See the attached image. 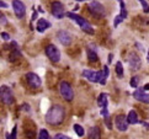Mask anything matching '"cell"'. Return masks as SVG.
Wrapping results in <instances>:
<instances>
[{"label": "cell", "instance_id": "obj_35", "mask_svg": "<svg viewBox=\"0 0 149 139\" xmlns=\"http://www.w3.org/2000/svg\"><path fill=\"white\" fill-rule=\"evenodd\" d=\"M112 58H113V56H112V54H110V56H109V63L112 62Z\"/></svg>", "mask_w": 149, "mask_h": 139}, {"label": "cell", "instance_id": "obj_27", "mask_svg": "<svg viewBox=\"0 0 149 139\" xmlns=\"http://www.w3.org/2000/svg\"><path fill=\"white\" fill-rule=\"evenodd\" d=\"M122 21H123V19H122L120 15H117L116 17H115V20H113V26H115V27H117V26H118L122 22Z\"/></svg>", "mask_w": 149, "mask_h": 139}, {"label": "cell", "instance_id": "obj_24", "mask_svg": "<svg viewBox=\"0 0 149 139\" xmlns=\"http://www.w3.org/2000/svg\"><path fill=\"white\" fill-rule=\"evenodd\" d=\"M38 139H51V137H49V133L47 132L46 129H41V131H40Z\"/></svg>", "mask_w": 149, "mask_h": 139}, {"label": "cell", "instance_id": "obj_4", "mask_svg": "<svg viewBox=\"0 0 149 139\" xmlns=\"http://www.w3.org/2000/svg\"><path fill=\"white\" fill-rule=\"evenodd\" d=\"M88 6H89L90 13H91L94 16H96V17H104V16L106 15L104 5L100 1H90L88 4Z\"/></svg>", "mask_w": 149, "mask_h": 139}, {"label": "cell", "instance_id": "obj_40", "mask_svg": "<svg viewBox=\"0 0 149 139\" xmlns=\"http://www.w3.org/2000/svg\"><path fill=\"white\" fill-rule=\"evenodd\" d=\"M6 139H11V137H10V136L8 134V133H6Z\"/></svg>", "mask_w": 149, "mask_h": 139}, {"label": "cell", "instance_id": "obj_33", "mask_svg": "<svg viewBox=\"0 0 149 139\" xmlns=\"http://www.w3.org/2000/svg\"><path fill=\"white\" fill-rule=\"evenodd\" d=\"M0 6H1L3 9H5V8H8V6H9V4H6L5 1H0Z\"/></svg>", "mask_w": 149, "mask_h": 139}, {"label": "cell", "instance_id": "obj_28", "mask_svg": "<svg viewBox=\"0 0 149 139\" xmlns=\"http://www.w3.org/2000/svg\"><path fill=\"white\" fill-rule=\"evenodd\" d=\"M53 139H72V138L65 136V134H61V133H58V134L54 136V138H53Z\"/></svg>", "mask_w": 149, "mask_h": 139}, {"label": "cell", "instance_id": "obj_5", "mask_svg": "<svg viewBox=\"0 0 149 139\" xmlns=\"http://www.w3.org/2000/svg\"><path fill=\"white\" fill-rule=\"evenodd\" d=\"M59 91L62 97L64 99L65 101H72L74 99V91L70 86V84L67 83V81H62L59 84Z\"/></svg>", "mask_w": 149, "mask_h": 139}, {"label": "cell", "instance_id": "obj_26", "mask_svg": "<svg viewBox=\"0 0 149 139\" xmlns=\"http://www.w3.org/2000/svg\"><path fill=\"white\" fill-rule=\"evenodd\" d=\"M141 5H142V8H143V11H144L146 14H148L149 13V4L147 3V1H144V0H141Z\"/></svg>", "mask_w": 149, "mask_h": 139}, {"label": "cell", "instance_id": "obj_20", "mask_svg": "<svg viewBox=\"0 0 149 139\" xmlns=\"http://www.w3.org/2000/svg\"><path fill=\"white\" fill-rule=\"evenodd\" d=\"M86 54H88V58H89L90 62H96L97 60V53H96V51L88 48V49H86Z\"/></svg>", "mask_w": 149, "mask_h": 139}, {"label": "cell", "instance_id": "obj_3", "mask_svg": "<svg viewBox=\"0 0 149 139\" xmlns=\"http://www.w3.org/2000/svg\"><path fill=\"white\" fill-rule=\"evenodd\" d=\"M0 97H1V102L5 105H13L15 102V97L13 94V90L6 85H3L1 90H0Z\"/></svg>", "mask_w": 149, "mask_h": 139}, {"label": "cell", "instance_id": "obj_2", "mask_svg": "<svg viewBox=\"0 0 149 139\" xmlns=\"http://www.w3.org/2000/svg\"><path fill=\"white\" fill-rule=\"evenodd\" d=\"M69 19H72V20H74L75 22L79 25V27H80L85 33H89V35H94L95 33V30L91 27V25L89 24V21L86 20V19H84L83 16H80V15H77V14H74V13H72V11H69V13H67L65 14Z\"/></svg>", "mask_w": 149, "mask_h": 139}, {"label": "cell", "instance_id": "obj_1", "mask_svg": "<svg viewBox=\"0 0 149 139\" xmlns=\"http://www.w3.org/2000/svg\"><path fill=\"white\" fill-rule=\"evenodd\" d=\"M65 117V110L61 105H54L53 107L48 110L46 115V122L51 126H59L64 121Z\"/></svg>", "mask_w": 149, "mask_h": 139}, {"label": "cell", "instance_id": "obj_37", "mask_svg": "<svg viewBox=\"0 0 149 139\" xmlns=\"http://www.w3.org/2000/svg\"><path fill=\"white\" fill-rule=\"evenodd\" d=\"M36 16H37V13L35 11V13H33V16H32V21H33V20L36 19Z\"/></svg>", "mask_w": 149, "mask_h": 139}, {"label": "cell", "instance_id": "obj_10", "mask_svg": "<svg viewBox=\"0 0 149 139\" xmlns=\"http://www.w3.org/2000/svg\"><path fill=\"white\" fill-rule=\"evenodd\" d=\"M13 8H14V13L16 15L17 19H22L24 16L26 15V6L22 1H19V0H14L11 3Z\"/></svg>", "mask_w": 149, "mask_h": 139}, {"label": "cell", "instance_id": "obj_18", "mask_svg": "<svg viewBox=\"0 0 149 139\" xmlns=\"http://www.w3.org/2000/svg\"><path fill=\"white\" fill-rule=\"evenodd\" d=\"M127 122H128V124H136V123H139V121H138V115H137V111L134 110H131L128 116H127Z\"/></svg>", "mask_w": 149, "mask_h": 139}, {"label": "cell", "instance_id": "obj_23", "mask_svg": "<svg viewBox=\"0 0 149 139\" xmlns=\"http://www.w3.org/2000/svg\"><path fill=\"white\" fill-rule=\"evenodd\" d=\"M120 8H121V14H120V16L125 20V19L127 17V10H126V6H125V3H123V1H120Z\"/></svg>", "mask_w": 149, "mask_h": 139}, {"label": "cell", "instance_id": "obj_30", "mask_svg": "<svg viewBox=\"0 0 149 139\" xmlns=\"http://www.w3.org/2000/svg\"><path fill=\"white\" fill-rule=\"evenodd\" d=\"M0 22H1L3 26L8 24V19H6V16H5L4 14H0Z\"/></svg>", "mask_w": 149, "mask_h": 139}, {"label": "cell", "instance_id": "obj_16", "mask_svg": "<svg viewBox=\"0 0 149 139\" xmlns=\"http://www.w3.org/2000/svg\"><path fill=\"white\" fill-rule=\"evenodd\" d=\"M107 104H109V95L106 92L100 94L97 97V106L101 107V110H104V108H107Z\"/></svg>", "mask_w": 149, "mask_h": 139}, {"label": "cell", "instance_id": "obj_17", "mask_svg": "<svg viewBox=\"0 0 149 139\" xmlns=\"http://www.w3.org/2000/svg\"><path fill=\"white\" fill-rule=\"evenodd\" d=\"M88 138H89V139H101L100 128H99L97 126H94V127H91V128H89Z\"/></svg>", "mask_w": 149, "mask_h": 139}, {"label": "cell", "instance_id": "obj_25", "mask_svg": "<svg viewBox=\"0 0 149 139\" xmlns=\"http://www.w3.org/2000/svg\"><path fill=\"white\" fill-rule=\"evenodd\" d=\"M130 84H131V86H132V88L137 89V88H138V84H139V76H132Z\"/></svg>", "mask_w": 149, "mask_h": 139}, {"label": "cell", "instance_id": "obj_6", "mask_svg": "<svg viewBox=\"0 0 149 139\" xmlns=\"http://www.w3.org/2000/svg\"><path fill=\"white\" fill-rule=\"evenodd\" d=\"M46 56L49 58V60L53 63H58L61 60V52L54 44H49L46 47Z\"/></svg>", "mask_w": 149, "mask_h": 139}, {"label": "cell", "instance_id": "obj_39", "mask_svg": "<svg viewBox=\"0 0 149 139\" xmlns=\"http://www.w3.org/2000/svg\"><path fill=\"white\" fill-rule=\"evenodd\" d=\"M147 60H148V63H149V49H148V54H147Z\"/></svg>", "mask_w": 149, "mask_h": 139}, {"label": "cell", "instance_id": "obj_15", "mask_svg": "<svg viewBox=\"0 0 149 139\" xmlns=\"http://www.w3.org/2000/svg\"><path fill=\"white\" fill-rule=\"evenodd\" d=\"M49 27H51V22L47 21L46 19H40L36 24V30H37V32H40V33L45 32L47 28H49Z\"/></svg>", "mask_w": 149, "mask_h": 139}, {"label": "cell", "instance_id": "obj_31", "mask_svg": "<svg viewBox=\"0 0 149 139\" xmlns=\"http://www.w3.org/2000/svg\"><path fill=\"white\" fill-rule=\"evenodd\" d=\"M1 37H3V40L4 41H10V36H9V33L8 32H1Z\"/></svg>", "mask_w": 149, "mask_h": 139}, {"label": "cell", "instance_id": "obj_14", "mask_svg": "<svg viewBox=\"0 0 149 139\" xmlns=\"http://www.w3.org/2000/svg\"><path fill=\"white\" fill-rule=\"evenodd\" d=\"M57 38L62 44H64V46H69L72 43V36L64 30H61V31L57 32Z\"/></svg>", "mask_w": 149, "mask_h": 139}, {"label": "cell", "instance_id": "obj_12", "mask_svg": "<svg viewBox=\"0 0 149 139\" xmlns=\"http://www.w3.org/2000/svg\"><path fill=\"white\" fill-rule=\"evenodd\" d=\"M144 91H146V90L143 89V88L136 89V91L133 92V97H134L137 101H139V102L149 104V94H147Z\"/></svg>", "mask_w": 149, "mask_h": 139}, {"label": "cell", "instance_id": "obj_29", "mask_svg": "<svg viewBox=\"0 0 149 139\" xmlns=\"http://www.w3.org/2000/svg\"><path fill=\"white\" fill-rule=\"evenodd\" d=\"M105 124H106V127H107L109 129H112V126H111V120H110V116L105 117Z\"/></svg>", "mask_w": 149, "mask_h": 139}, {"label": "cell", "instance_id": "obj_36", "mask_svg": "<svg viewBox=\"0 0 149 139\" xmlns=\"http://www.w3.org/2000/svg\"><path fill=\"white\" fill-rule=\"evenodd\" d=\"M143 89H144V90H146V91H147V90H149V84H147V85H146V86H144V88H143Z\"/></svg>", "mask_w": 149, "mask_h": 139}, {"label": "cell", "instance_id": "obj_34", "mask_svg": "<svg viewBox=\"0 0 149 139\" xmlns=\"http://www.w3.org/2000/svg\"><path fill=\"white\" fill-rule=\"evenodd\" d=\"M22 108H24V110H27V111H29V110H30V106H29V105H26V104H25V105L22 106Z\"/></svg>", "mask_w": 149, "mask_h": 139}, {"label": "cell", "instance_id": "obj_22", "mask_svg": "<svg viewBox=\"0 0 149 139\" xmlns=\"http://www.w3.org/2000/svg\"><path fill=\"white\" fill-rule=\"evenodd\" d=\"M74 131H75V133L79 136V137H83L85 134V131H84V128L80 126V124H74Z\"/></svg>", "mask_w": 149, "mask_h": 139}, {"label": "cell", "instance_id": "obj_32", "mask_svg": "<svg viewBox=\"0 0 149 139\" xmlns=\"http://www.w3.org/2000/svg\"><path fill=\"white\" fill-rule=\"evenodd\" d=\"M16 132H17V127H16V126H15V127L13 128L11 136H10V137H11V139H16Z\"/></svg>", "mask_w": 149, "mask_h": 139}, {"label": "cell", "instance_id": "obj_7", "mask_svg": "<svg viewBox=\"0 0 149 139\" xmlns=\"http://www.w3.org/2000/svg\"><path fill=\"white\" fill-rule=\"evenodd\" d=\"M83 76L86 78L89 81H91V83H100L101 76H102V72H95V70L85 69V70L83 72Z\"/></svg>", "mask_w": 149, "mask_h": 139}, {"label": "cell", "instance_id": "obj_11", "mask_svg": "<svg viewBox=\"0 0 149 139\" xmlns=\"http://www.w3.org/2000/svg\"><path fill=\"white\" fill-rule=\"evenodd\" d=\"M26 79H27V83L31 88H33V89H37V88H40L41 86V78L37 75V74L35 73H27L26 74Z\"/></svg>", "mask_w": 149, "mask_h": 139}, {"label": "cell", "instance_id": "obj_13", "mask_svg": "<svg viewBox=\"0 0 149 139\" xmlns=\"http://www.w3.org/2000/svg\"><path fill=\"white\" fill-rule=\"evenodd\" d=\"M115 124H116L117 129L121 131V132H126L127 128H128V122H127L126 116H123V115L116 116V118H115Z\"/></svg>", "mask_w": 149, "mask_h": 139}, {"label": "cell", "instance_id": "obj_19", "mask_svg": "<svg viewBox=\"0 0 149 139\" xmlns=\"http://www.w3.org/2000/svg\"><path fill=\"white\" fill-rule=\"evenodd\" d=\"M109 75H110V69H109L107 65H104V68H102V76H101V81H100L101 85L106 84V80H107Z\"/></svg>", "mask_w": 149, "mask_h": 139}, {"label": "cell", "instance_id": "obj_21", "mask_svg": "<svg viewBox=\"0 0 149 139\" xmlns=\"http://www.w3.org/2000/svg\"><path fill=\"white\" fill-rule=\"evenodd\" d=\"M116 74H117V76L118 78H122L123 76V65H122V63L121 62H117L116 63Z\"/></svg>", "mask_w": 149, "mask_h": 139}, {"label": "cell", "instance_id": "obj_8", "mask_svg": "<svg viewBox=\"0 0 149 139\" xmlns=\"http://www.w3.org/2000/svg\"><path fill=\"white\" fill-rule=\"evenodd\" d=\"M52 14L54 17L57 19H62L65 16V10H64V6H63V4L61 1H54L52 3Z\"/></svg>", "mask_w": 149, "mask_h": 139}, {"label": "cell", "instance_id": "obj_38", "mask_svg": "<svg viewBox=\"0 0 149 139\" xmlns=\"http://www.w3.org/2000/svg\"><path fill=\"white\" fill-rule=\"evenodd\" d=\"M143 126H144V127H147V128H149V124L148 123H146V122H143V123H142Z\"/></svg>", "mask_w": 149, "mask_h": 139}, {"label": "cell", "instance_id": "obj_9", "mask_svg": "<svg viewBox=\"0 0 149 139\" xmlns=\"http://www.w3.org/2000/svg\"><path fill=\"white\" fill-rule=\"evenodd\" d=\"M128 64H130V68L132 70H138L142 65V60H141L139 56L134 52H131L128 54Z\"/></svg>", "mask_w": 149, "mask_h": 139}]
</instances>
